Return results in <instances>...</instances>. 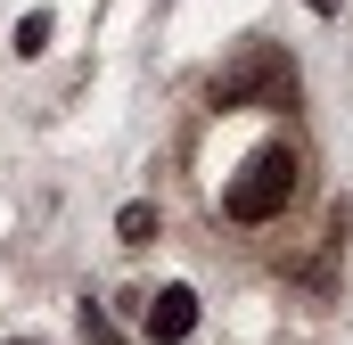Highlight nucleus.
Returning <instances> with one entry per match:
<instances>
[{"instance_id": "nucleus-1", "label": "nucleus", "mask_w": 353, "mask_h": 345, "mask_svg": "<svg viewBox=\"0 0 353 345\" xmlns=\"http://www.w3.org/2000/svg\"><path fill=\"white\" fill-rule=\"evenodd\" d=\"M288 197H296V148H288V140H271V148H255L247 165L230 172V189H222L230 222H271V214H279Z\"/></svg>"}, {"instance_id": "nucleus-2", "label": "nucleus", "mask_w": 353, "mask_h": 345, "mask_svg": "<svg viewBox=\"0 0 353 345\" xmlns=\"http://www.w3.org/2000/svg\"><path fill=\"white\" fill-rule=\"evenodd\" d=\"M189 329H197V296H189V288H165V296L148 304V337H157V345H181Z\"/></svg>"}, {"instance_id": "nucleus-3", "label": "nucleus", "mask_w": 353, "mask_h": 345, "mask_svg": "<svg viewBox=\"0 0 353 345\" xmlns=\"http://www.w3.org/2000/svg\"><path fill=\"white\" fill-rule=\"evenodd\" d=\"M115 230H123V247H148V239H157V206H140V197H132V206L115 214Z\"/></svg>"}, {"instance_id": "nucleus-4", "label": "nucleus", "mask_w": 353, "mask_h": 345, "mask_svg": "<svg viewBox=\"0 0 353 345\" xmlns=\"http://www.w3.org/2000/svg\"><path fill=\"white\" fill-rule=\"evenodd\" d=\"M33 50H50V8L17 17V58H33Z\"/></svg>"}]
</instances>
